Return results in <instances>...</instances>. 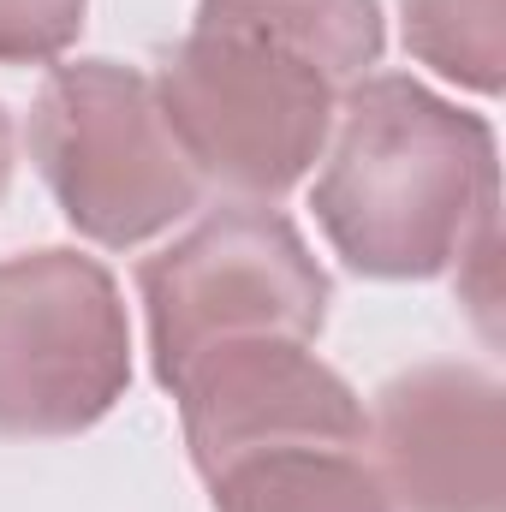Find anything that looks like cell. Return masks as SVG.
<instances>
[{"label": "cell", "mask_w": 506, "mask_h": 512, "mask_svg": "<svg viewBox=\"0 0 506 512\" xmlns=\"http://www.w3.org/2000/svg\"><path fill=\"white\" fill-rule=\"evenodd\" d=\"M381 48V0H197L149 84L197 179L274 203L322 161Z\"/></svg>", "instance_id": "obj_1"}, {"label": "cell", "mask_w": 506, "mask_h": 512, "mask_svg": "<svg viewBox=\"0 0 506 512\" xmlns=\"http://www.w3.org/2000/svg\"><path fill=\"white\" fill-rule=\"evenodd\" d=\"M310 209L364 280H435L501 233L495 126L405 72H370L340 96Z\"/></svg>", "instance_id": "obj_2"}, {"label": "cell", "mask_w": 506, "mask_h": 512, "mask_svg": "<svg viewBox=\"0 0 506 512\" xmlns=\"http://www.w3.org/2000/svg\"><path fill=\"white\" fill-rule=\"evenodd\" d=\"M24 143L66 227L102 251L149 245L203 197L155 84L120 60L54 66L30 102Z\"/></svg>", "instance_id": "obj_3"}, {"label": "cell", "mask_w": 506, "mask_h": 512, "mask_svg": "<svg viewBox=\"0 0 506 512\" xmlns=\"http://www.w3.org/2000/svg\"><path fill=\"white\" fill-rule=\"evenodd\" d=\"M155 382L173 387L203 352L233 340H316L334 280L304 233L268 209L233 203L137 268Z\"/></svg>", "instance_id": "obj_4"}, {"label": "cell", "mask_w": 506, "mask_h": 512, "mask_svg": "<svg viewBox=\"0 0 506 512\" xmlns=\"http://www.w3.org/2000/svg\"><path fill=\"white\" fill-rule=\"evenodd\" d=\"M131 387L120 280L84 251L0 256V441L96 429Z\"/></svg>", "instance_id": "obj_5"}, {"label": "cell", "mask_w": 506, "mask_h": 512, "mask_svg": "<svg viewBox=\"0 0 506 512\" xmlns=\"http://www.w3.org/2000/svg\"><path fill=\"white\" fill-rule=\"evenodd\" d=\"M185 447L203 483L274 447H364L370 417L340 370L304 340H233L203 352L179 382Z\"/></svg>", "instance_id": "obj_6"}, {"label": "cell", "mask_w": 506, "mask_h": 512, "mask_svg": "<svg viewBox=\"0 0 506 512\" xmlns=\"http://www.w3.org/2000/svg\"><path fill=\"white\" fill-rule=\"evenodd\" d=\"M370 465L393 512H506V393L477 364H417L376 393Z\"/></svg>", "instance_id": "obj_7"}, {"label": "cell", "mask_w": 506, "mask_h": 512, "mask_svg": "<svg viewBox=\"0 0 506 512\" xmlns=\"http://www.w3.org/2000/svg\"><path fill=\"white\" fill-rule=\"evenodd\" d=\"M215 512H393L364 447H274L209 483Z\"/></svg>", "instance_id": "obj_8"}, {"label": "cell", "mask_w": 506, "mask_h": 512, "mask_svg": "<svg viewBox=\"0 0 506 512\" xmlns=\"http://www.w3.org/2000/svg\"><path fill=\"white\" fill-rule=\"evenodd\" d=\"M405 54L435 66L471 96H501L506 78V0H399Z\"/></svg>", "instance_id": "obj_9"}, {"label": "cell", "mask_w": 506, "mask_h": 512, "mask_svg": "<svg viewBox=\"0 0 506 512\" xmlns=\"http://www.w3.org/2000/svg\"><path fill=\"white\" fill-rule=\"evenodd\" d=\"M90 0H0V66H48L84 30Z\"/></svg>", "instance_id": "obj_10"}, {"label": "cell", "mask_w": 506, "mask_h": 512, "mask_svg": "<svg viewBox=\"0 0 506 512\" xmlns=\"http://www.w3.org/2000/svg\"><path fill=\"white\" fill-rule=\"evenodd\" d=\"M6 185H12V120L0 108V197H6Z\"/></svg>", "instance_id": "obj_11"}]
</instances>
